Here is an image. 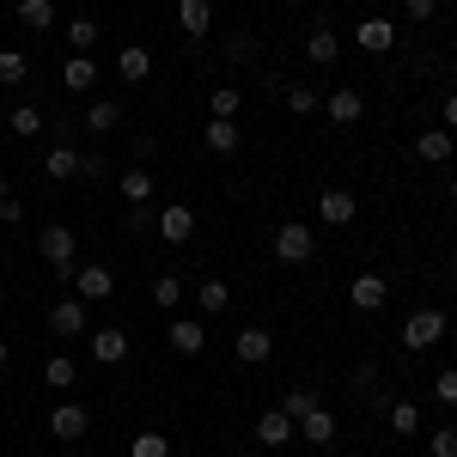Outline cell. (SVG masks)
<instances>
[{
  "instance_id": "1",
  "label": "cell",
  "mask_w": 457,
  "mask_h": 457,
  "mask_svg": "<svg viewBox=\"0 0 457 457\" xmlns=\"http://www.w3.org/2000/svg\"><path fill=\"white\" fill-rule=\"evenodd\" d=\"M445 329H452V317L433 312V305H421V312H409V323H403V348H409V353H427L433 342H445Z\"/></svg>"
},
{
  "instance_id": "2",
  "label": "cell",
  "mask_w": 457,
  "mask_h": 457,
  "mask_svg": "<svg viewBox=\"0 0 457 457\" xmlns=\"http://www.w3.org/2000/svg\"><path fill=\"white\" fill-rule=\"evenodd\" d=\"M275 256H281L287 269H305V262L317 256V232H312V226H299V220L275 226Z\"/></svg>"
},
{
  "instance_id": "3",
  "label": "cell",
  "mask_w": 457,
  "mask_h": 457,
  "mask_svg": "<svg viewBox=\"0 0 457 457\" xmlns=\"http://www.w3.org/2000/svg\"><path fill=\"white\" fill-rule=\"evenodd\" d=\"M73 299H86V305H104L110 293H116V275H110L104 262H86V269H73Z\"/></svg>"
},
{
  "instance_id": "4",
  "label": "cell",
  "mask_w": 457,
  "mask_h": 457,
  "mask_svg": "<svg viewBox=\"0 0 457 457\" xmlns=\"http://www.w3.org/2000/svg\"><path fill=\"white\" fill-rule=\"evenodd\" d=\"M153 232H159L165 245H189V238H195V208H189V202H171V208H159Z\"/></svg>"
},
{
  "instance_id": "5",
  "label": "cell",
  "mask_w": 457,
  "mask_h": 457,
  "mask_svg": "<svg viewBox=\"0 0 457 457\" xmlns=\"http://www.w3.org/2000/svg\"><path fill=\"white\" fill-rule=\"evenodd\" d=\"M37 250H43V262H49L62 281H68L73 269H79V262H73V232H68V226H49V232L37 238Z\"/></svg>"
},
{
  "instance_id": "6",
  "label": "cell",
  "mask_w": 457,
  "mask_h": 457,
  "mask_svg": "<svg viewBox=\"0 0 457 457\" xmlns=\"http://www.w3.org/2000/svg\"><path fill=\"white\" fill-rule=\"evenodd\" d=\"M323 110H329L336 129H353V122L366 116V98H360V86H336V92L323 98Z\"/></svg>"
},
{
  "instance_id": "7",
  "label": "cell",
  "mask_w": 457,
  "mask_h": 457,
  "mask_svg": "<svg viewBox=\"0 0 457 457\" xmlns=\"http://www.w3.org/2000/svg\"><path fill=\"white\" fill-rule=\"evenodd\" d=\"M86 427H92V415H86L79 403H62V409H49V439H62V445L86 439Z\"/></svg>"
},
{
  "instance_id": "8",
  "label": "cell",
  "mask_w": 457,
  "mask_h": 457,
  "mask_svg": "<svg viewBox=\"0 0 457 457\" xmlns=\"http://www.w3.org/2000/svg\"><path fill=\"white\" fill-rule=\"evenodd\" d=\"M49 336H86V299H55L49 305Z\"/></svg>"
},
{
  "instance_id": "9",
  "label": "cell",
  "mask_w": 457,
  "mask_h": 457,
  "mask_svg": "<svg viewBox=\"0 0 457 457\" xmlns=\"http://www.w3.org/2000/svg\"><path fill=\"white\" fill-rule=\"evenodd\" d=\"M353 213H360L353 189H323V195H317V220H323V226H353Z\"/></svg>"
},
{
  "instance_id": "10",
  "label": "cell",
  "mask_w": 457,
  "mask_h": 457,
  "mask_svg": "<svg viewBox=\"0 0 457 457\" xmlns=\"http://www.w3.org/2000/svg\"><path fill=\"white\" fill-rule=\"evenodd\" d=\"M202 141H208V153H220V159H232V153L245 146V129H238V122H226V116H208Z\"/></svg>"
},
{
  "instance_id": "11",
  "label": "cell",
  "mask_w": 457,
  "mask_h": 457,
  "mask_svg": "<svg viewBox=\"0 0 457 457\" xmlns=\"http://www.w3.org/2000/svg\"><path fill=\"white\" fill-rule=\"evenodd\" d=\"M348 299H353V312H378V305L390 299V281H385V275H353Z\"/></svg>"
},
{
  "instance_id": "12",
  "label": "cell",
  "mask_w": 457,
  "mask_h": 457,
  "mask_svg": "<svg viewBox=\"0 0 457 457\" xmlns=\"http://www.w3.org/2000/svg\"><path fill=\"white\" fill-rule=\"evenodd\" d=\"M165 342H171V353H202V348H208V329H202L195 317H171Z\"/></svg>"
},
{
  "instance_id": "13",
  "label": "cell",
  "mask_w": 457,
  "mask_h": 457,
  "mask_svg": "<svg viewBox=\"0 0 457 457\" xmlns=\"http://www.w3.org/2000/svg\"><path fill=\"white\" fill-rule=\"evenodd\" d=\"M79 165H86V153H79V146H49V159H43V171H49V183H73V177H79Z\"/></svg>"
},
{
  "instance_id": "14",
  "label": "cell",
  "mask_w": 457,
  "mask_h": 457,
  "mask_svg": "<svg viewBox=\"0 0 457 457\" xmlns=\"http://www.w3.org/2000/svg\"><path fill=\"white\" fill-rule=\"evenodd\" d=\"M92 360L98 366H122L129 360V329H92Z\"/></svg>"
},
{
  "instance_id": "15",
  "label": "cell",
  "mask_w": 457,
  "mask_h": 457,
  "mask_svg": "<svg viewBox=\"0 0 457 457\" xmlns=\"http://www.w3.org/2000/svg\"><path fill=\"white\" fill-rule=\"evenodd\" d=\"M232 353H238L245 366H262V360L275 353V336H269V329H238V336H232Z\"/></svg>"
},
{
  "instance_id": "16",
  "label": "cell",
  "mask_w": 457,
  "mask_h": 457,
  "mask_svg": "<svg viewBox=\"0 0 457 457\" xmlns=\"http://www.w3.org/2000/svg\"><path fill=\"white\" fill-rule=\"evenodd\" d=\"M353 43H360L366 55H385L390 43H396V25H390V19H360V31H353Z\"/></svg>"
},
{
  "instance_id": "17",
  "label": "cell",
  "mask_w": 457,
  "mask_h": 457,
  "mask_svg": "<svg viewBox=\"0 0 457 457\" xmlns=\"http://www.w3.org/2000/svg\"><path fill=\"white\" fill-rule=\"evenodd\" d=\"M116 73H122L129 86H141L146 73H153V49H146V43H122V55H116Z\"/></svg>"
},
{
  "instance_id": "18",
  "label": "cell",
  "mask_w": 457,
  "mask_h": 457,
  "mask_svg": "<svg viewBox=\"0 0 457 457\" xmlns=\"http://www.w3.org/2000/svg\"><path fill=\"white\" fill-rule=\"evenodd\" d=\"M452 153H457L452 129H427V135H415V159H427V165H445Z\"/></svg>"
},
{
  "instance_id": "19",
  "label": "cell",
  "mask_w": 457,
  "mask_h": 457,
  "mask_svg": "<svg viewBox=\"0 0 457 457\" xmlns=\"http://www.w3.org/2000/svg\"><path fill=\"white\" fill-rule=\"evenodd\" d=\"M177 25L189 37H208L213 31V0H177Z\"/></svg>"
},
{
  "instance_id": "20",
  "label": "cell",
  "mask_w": 457,
  "mask_h": 457,
  "mask_svg": "<svg viewBox=\"0 0 457 457\" xmlns=\"http://www.w3.org/2000/svg\"><path fill=\"white\" fill-rule=\"evenodd\" d=\"M305 55H312L317 68H329V62L342 55V37L329 31V25H312V31H305Z\"/></svg>"
},
{
  "instance_id": "21",
  "label": "cell",
  "mask_w": 457,
  "mask_h": 457,
  "mask_svg": "<svg viewBox=\"0 0 457 457\" xmlns=\"http://www.w3.org/2000/svg\"><path fill=\"white\" fill-rule=\"evenodd\" d=\"M293 433H299V427L287 421L281 409H269V415H256V439H262L269 452H281V445H287V439H293Z\"/></svg>"
},
{
  "instance_id": "22",
  "label": "cell",
  "mask_w": 457,
  "mask_h": 457,
  "mask_svg": "<svg viewBox=\"0 0 457 457\" xmlns=\"http://www.w3.org/2000/svg\"><path fill=\"white\" fill-rule=\"evenodd\" d=\"M299 439H305V445H329V439H336V415H329V409L317 403L312 415L299 421Z\"/></svg>"
},
{
  "instance_id": "23",
  "label": "cell",
  "mask_w": 457,
  "mask_h": 457,
  "mask_svg": "<svg viewBox=\"0 0 457 457\" xmlns=\"http://www.w3.org/2000/svg\"><path fill=\"white\" fill-rule=\"evenodd\" d=\"M116 189H122V202H129V208H146V202H153V177H146L141 165L116 177Z\"/></svg>"
},
{
  "instance_id": "24",
  "label": "cell",
  "mask_w": 457,
  "mask_h": 457,
  "mask_svg": "<svg viewBox=\"0 0 457 457\" xmlns=\"http://www.w3.org/2000/svg\"><path fill=\"white\" fill-rule=\"evenodd\" d=\"M317 403H323V396H317L312 385H293V390H287V396H281V415H287V421H293V427H299V421H305V415H312V409H317Z\"/></svg>"
},
{
  "instance_id": "25",
  "label": "cell",
  "mask_w": 457,
  "mask_h": 457,
  "mask_svg": "<svg viewBox=\"0 0 457 457\" xmlns=\"http://www.w3.org/2000/svg\"><path fill=\"white\" fill-rule=\"evenodd\" d=\"M62 86H68V92H92V86H98V62H92V55H73L68 68H62Z\"/></svg>"
},
{
  "instance_id": "26",
  "label": "cell",
  "mask_w": 457,
  "mask_h": 457,
  "mask_svg": "<svg viewBox=\"0 0 457 457\" xmlns=\"http://www.w3.org/2000/svg\"><path fill=\"white\" fill-rule=\"evenodd\" d=\"M116 122H122V104H116V98H92V110H86V129H92V135H110Z\"/></svg>"
},
{
  "instance_id": "27",
  "label": "cell",
  "mask_w": 457,
  "mask_h": 457,
  "mask_svg": "<svg viewBox=\"0 0 457 457\" xmlns=\"http://www.w3.org/2000/svg\"><path fill=\"white\" fill-rule=\"evenodd\" d=\"M19 25L25 31H49L55 25V0H19Z\"/></svg>"
},
{
  "instance_id": "28",
  "label": "cell",
  "mask_w": 457,
  "mask_h": 457,
  "mask_svg": "<svg viewBox=\"0 0 457 457\" xmlns=\"http://www.w3.org/2000/svg\"><path fill=\"white\" fill-rule=\"evenodd\" d=\"M195 305H202L208 317H220L226 305H232V287L226 281H195Z\"/></svg>"
},
{
  "instance_id": "29",
  "label": "cell",
  "mask_w": 457,
  "mask_h": 457,
  "mask_svg": "<svg viewBox=\"0 0 457 457\" xmlns=\"http://www.w3.org/2000/svg\"><path fill=\"white\" fill-rule=\"evenodd\" d=\"M390 433H396V439H415V433H421V409H415V403H390Z\"/></svg>"
},
{
  "instance_id": "30",
  "label": "cell",
  "mask_w": 457,
  "mask_h": 457,
  "mask_svg": "<svg viewBox=\"0 0 457 457\" xmlns=\"http://www.w3.org/2000/svg\"><path fill=\"white\" fill-rule=\"evenodd\" d=\"M129 457H171V439H165L159 427H146V433H135V445H129Z\"/></svg>"
},
{
  "instance_id": "31",
  "label": "cell",
  "mask_w": 457,
  "mask_h": 457,
  "mask_svg": "<svg viewBox=\"0 0 457 457\" xmlns=\"http://www.w3.org/2000/svg\"><path fill=\"white\" fill-rule=\"evenodd\" d=\"M25 73H31L25 49H0V86H25Z\"/></svg>"
},
{
  "instance_id": "32",
  "label": "cell",
  "mask_w": 457,
  "mask_h": 457,
  "mask_svg": "<svg viewBox=\"0 0 457 457\" xmlns=\"http://www.w3.org/2000/svg\"><path fill=\"white\" fill-rule=\"evenodd\" d=\"M208 110H213V116H226V122H238V110H245V92H238V86H220V92L208 98Z\"/></svg>"
},
{
  "instance_id": "33",
  "label": "cell",
  "mask_w": 457,
  "mask_h": 457,
  "mask_svg": "<svg viewBox=\"0 0 457 457\" xmlns=\"http://www.w3.org/2000/svg\"><path fill=\"white\" fill-rule=\"evenodd\" d=\"M68 43H73V55H92L98 49V25L92 19H68Z\"/></svg>"
},
{
  "instance_id": "34",
  "label": "cell",
  "mask_w": 457,
  "mask_h": 457,
  "mask_svg": "<svg viewBox=\"0 0 457 457\" xmlns=\"http://www.w3.org/2000/svg\"><path fill=\"white\" fill-rule=\"evenodd\" d=\"M287 110H293V116H317V110H323L317 86H287Z\"/></svg>"
},
{
  "instance_id": "35",
  "label": "cell",
  "mask_w": 457,
  "mask_h": 457,
  "mask_svg": "<svg viewBox=\"0 0 457 457\" xmlns=\"http://www.w3.org/2000/svg\"><path fill=\"white\" fill-rule=\"evenodd\" d=\"M6 129H12V135H43V110L19 104V110H12V116H6Z\"/></svg>"
},
{
  "instance_id": "36",
  "label": "cell",
  "mask_w": 457,
  "mask_h": 457,
  "mask_svg": "<svg viewBox=\"0 0 457 457\" xmlns=\"http://www.w3.org/2000/svg\"><path fill=\"white\" fill-rule=\"evenodd\" d=\"M43 378H49V390H73V385H79L73 360H49V366H43Z\"/></svg>"
},
{
  "instance_id": "37",
  "label": "cell",
  "mask_w": 457,
  "mask_h": 457,
  "mask_svg": "<svg viewBox=\"0 0 457 457\" xmlns=\"http://www.w3.org/2000/svg\"><path fill=\"white\" fill-rule=\"evenodd\" d=\"M177 299H183V275H159V281H153V305H165V312H171Z\"/></svg>"
},
{
  "instance_id": "38",
  "label": "cell",
  "mask_w": 457,
  "mask_h": 457,
  "mask_svg": "<svg viewBox=\"0 0 457 457\" xmlns=\"http://www.w3.org/2000/svg\"><path fill=\"white\" fill-rule=\"evenodd\" d=\"M427 452L433 457H457V427H433V433H427Z\"/></svg>"
},
{
  "instance_id": "39",
  "label": "cell",
  "mask_w": 457,
  "mask_h": 457,
  "mask_svg": "<svg viewBox=\"0 0 457 457\" xmlns=\"http://www.w3.org/2000/svg\"><path fill=\"white\" fill-rule=\"evenodd\" d=\"M433 390H439V403H445V409H457V366H452V372H439Z\"/></svg>"
},
{
  "instance_id": "40",
  "label": "cell",
  "mask_w": 457,
  "mask_h": 457,
  "mask_svg": "<svg viewBox=\"0 0 457 457\" xmlns=\"http://www.w3.org/2000/svg\"><path fill=\"white\" fill-rule=\"evenodd\" d=\"M403 12H409V19H421V25H427V19L439 12V0H403Z\"/></svg>"
},
{
  "instance_id": "41",
  "label": "cell",
  "mask_w": 457,
  "mask_h": 457,
  "mask_svg": "<svg viewBox=\"0 0 457 457\" xmlns=\"http://www.w3.org/2000/svg\"><path fill=\"white\" fill-rule=\"evenodd\" d=\"M0 220H6V226H19V220H25V202H19V195H6V202H0Z\"/></svg>"
},
{
  "instance_id": "42",
  "label": "cell",
  "mask_w": 457,
  "mask_h": 457,
  "mask_svg": "<svg viewBox=\"0 0 457 457\" xmlns=\"http://www.w3.org/2000/svg\"><path fill=\"white\" fill-rule=\"evenodd\" d=\"M439 116H445V129H457V92L445 98V110H439Z\"/></svg>"
},
{
  "instance_id": "43",
  "label": "cell",
  "mask_w": 457,
  "mask_h": 457,
  "mask_svg": "<svg viewBox=\"0 0 457 457\" xmlns=\"http://www.w3.org/2000/svg\"><path fill=\"white\" fill-rule=\"evenodd\" d=\"M6 360H12V348H6V342H0V372H6Z\"/></svg>"
},
{
  "instance_id": "44",
  "label": "cell",
  "mask_w": 457,
  "mask_h": 457,
  "mask_svg": "<svg viewBox=\"0 0 457 457\" xmlns=\"http://www.w3.org/2000/svg\"><path fill=\"white\" fill-rule=\"evenodd\" d=\"M6 195H12V183H6V177H0V202H6Z\"/></svg>"
},
{
  "instance_id": "45",
  "label": "cell",
  "mask_w": 457,
  "mask_h": 457,
  "mask_svg": "<svg viewBox=\"0 0 457 457\" xmlns=\"http://www.w3.org/2000/svg\"><path fill=\"white\" fill-rule=\"evenodd\" d=\"M287 6H305V0H287Z\"/></svg>"
},
{
  "instance_id": "46",
  "label": "cell",
  "mask_w": 457,
  "mask_h": 457,
  "mask_svg": "<svg viewBox=\"0 0 457 457\" xmlns=\"http://www.w3.org/2000/svg\"><path fill=\"white\" fill-rule=\"evenodd\" d=\"M452 275H457V256H452Z\"/></svg>"
},
{
  "instance_id": "47",
  "label": "cell",
  "mask_w": 457,
  "mask_h": 457,
  "mask_svg": "<svg viewBox=\"0 0 457 457\" xmlns=\"http://www.w3.org/2000/svg\"><path fill=\"white\" fill-rule=\"evenodd\" d=\"M452 195H457V183H452Z\"/></svg>"
},
{
  "instance_id": "48",
  "label": "cell",
  "mask_w": 457,
  "mask_h": 457,
  "mask_svg": "<svg viewBox=\"0 0 457 457\" xmlns=\"http://www.w3.org/2000/svg\"><path fill=\"white\" fill-rule=\"evenodd\" d=\"M342 457H353V452H342Z\"/></svg>"
},
{
  "instance_id": "49",
  "label": "cell",
  "mask_w": 457,
  "mask_h": 457,
  "mask_svg": "<svg viewBox=\"0 0 457 457\" xmlns=\"http://www.w3.org/2000/svg\"><path fill=\"white\" fill-rule=\"evenodd\" d=\"M452 68H457V62H452Z\"/></svg>"
}]
</instances>
